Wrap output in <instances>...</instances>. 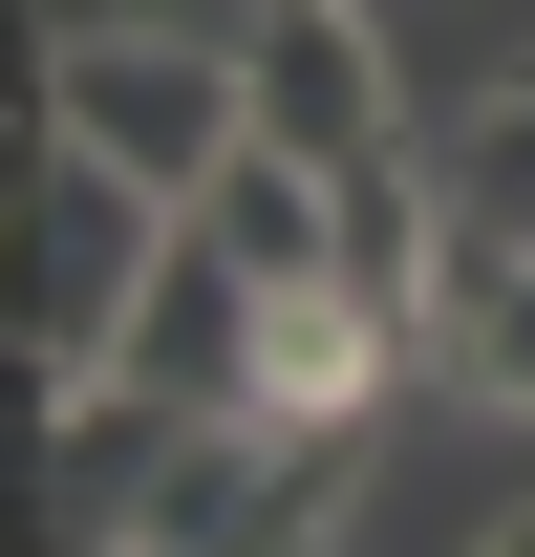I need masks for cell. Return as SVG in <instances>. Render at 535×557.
<instances>
[{"instance_id": "1", "label": "cell", "mask_w": 535, "mask_h": 557, "mask_svg": "<svg viewBox=\"0 0 535 557\" xmlns=\"http://www.w3.org/2000/svg\"><path fill=\"white\" fill-rule=\"evenodd\" d=\"M150 278H172V194H129L108 150L43 129V172H22V386H43V408L129 364V300H150Z\"/></svg>"}, {"instance_id": "2", "label": "cell", "mask_w": 535, "mask_h": 557, "mask_svg": "<svg viewBox=\"0 0 535 557\" xmlns=\"http://www.w3.org/2000/svg\"><path fill=\"white\" fill-rule=\"evenodd\" d=\"M43 129L108 150L129 194L194 214L236 150H258V86H236V44H43Z\"/></svg>"}, {"instance_id": "3", "label": "cell", "mask_w": 535, "mask_h": 557, "mask_svg": "<svg viewBox=\"0 0 535 557\" xmlns=\"http://www.w3.org/2000/svg\"><path fill=\"white\" fill-rule=\"evenodd\" d=\"M236 86H258V150H300V172H386L407 150V86L364 44V0H278L258 44H236Z\"/></svg>"}, {"instance_id": "4", "label": "cell", "mask_w": 535, "mask_h": 557, "mask_svg": "<svg viewBox=\"0 0 535 557\" xmlns=\"http://www.w3.org/2000/svg\"><path fill=\"white\" fill-rule=\"evenodd\" d=\"M194 450H214L194 408H150V386H65V408H43V557H129L150 515L194 493Z\"/></svg>"}, {"instance_id": "5", "label": "cell", "mask_w": 535, "mask_h": 557, "mask_svg": "<svg viewBox=\"0 0 535 557\" xmlns=\"http://www.w3.org/2000/svg\"><path fill=\"white\" fill-rule=\"evenodd\" d=\"M343 450H364V429H214L194 493H172L129 557H322L343 536Z\"/></svg>"}, {"instance_id": "6", "label": "cell", "mask_w": 535, "mask_h": 557, "mask_svg": "<svg viewBox=\"0 0 535 557\" xmlns=\"http://www.w3.org/2000/svg\"><path fill=\"white\" fill-rule=\"evenodd\" d=\"M258 300H278V278H236V258L194 236V214H172V278L129 300V364H108V386H150V408L236 429V408H258Z\"/></svg>"}, {"instance_id": "7", "label": "cell", "mask_w": 535, "mask_h": 557, "mask_svg": "<svg viewBox=\"0 0 535 557\" xmlns=\"http://www.w3.org/2000/svg\"><path fill=\"white\" fill-rule=\"evenodd\" d=\"M386 364H428L386 300H343V278H278V300H258V408H236V429H364V408H386Z\"/></svg>"}, {"instance_id": "8", "label": "cell", "mask_w": 535, "mask_h": 557, "mask_svg": "<svg viewBox=\"0 0 535 557\" xmlns=\"http://www.w3.org/2000/svg\"><path fill=\"white\" fill-rule=\"evenodd\" d=\"M407 150H428V194H450L471 258H535V65H514V86H471V108H428Z\"/></svg>"}, {"instance_id": "9", "label": "cell", "mask_w": 535, "mask_h": 557, "mask_svg": "<svg viewBox=\"0 0 535 557\" xmlns=\"http://www.w3.org/2000/svg\"><path fill=\"white\" fill-rule=\"evenodd\" d=\"M194 236H214L236 278H343V172H300V150H236V172L194 194Z\"/></svg>"}, {"instance_id": "10", "label": "cell", "mask_w": 535, "mask_h": 557, "mask_svg": "<svg viewBox=\"0 0 535 557\" xmlns=\"http://www.w3.org/2000/svg\"><path fill=\"white\" fill-rule=\"evenodd\" d=\"M428 364L471 408H535V258H471L450 236V300H428Z\"/></svg>"}, {"instance_id": "11", "label": "cell", "mask_w": 535, "mask_h": 557, "mask_svg": "<svg viewBox=\"0 0 535 557\" xmlns=\"http://www.w3.org/2000/svg\"><path fill=\"white\" fill-rule=\"evenodd\" d=\"M43 44H258L278 0H22Z\"/></svg>"}, {"instance_id": "12", "label": "cell", "mask_w": 535, "mask_h": 557, "mask_svg": "<svg viewBox=\"0 0 535 557\" xmlns=\"http://www.w3.org/2000/svg\"><path fill=\"white\" fill-rule=\"evenodd\" d=\"M471 557H535V515H493V536H471Z\"/></svg>"}]
</instances>
